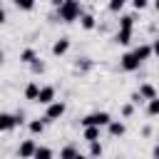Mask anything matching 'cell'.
<instances>
[{"label":"cell","instance_id":"obj_32","mask_svg":"<svg viewBox=\"0 0 159 159\" xmlns=\"http://www.w3.org/2000/svg\"><path fill=\"white\" fill-rule=\"evenodd\" d=\"M152 159H159V142L152 147Z\"/></svg>","mask_w":159,"mask_h":159},{"label":"cell","instance_id":"obj_2","mask_svg":"<svg viewBox=\"0 0 159 159\" xmlns=\"http://www.w3.org/2000/svg\"><path fill=\"white\" fill-rule=\"evenodd\" d=\"M112 122V114L104 112V109H97V112H89L80 119L82 127H99V129H107V124Z\"/></svg>","mask_w":159,"mask_h":159},{"label":"cell","instance_id":"obj_37","mask_svg":"<svg viewBox=\"0 0 159 159\" xmlns=\"http://www.w3.org/2000/svg\"><path fill=\"white\" fill-rule=\"evenodd\" d=\"M60 2H62V0H52V5H55V7H57V5H60Z\"/></svg>","mask_w":159,"mask_h":159},{"label":"cell","instance_id":"obj_3","mask_svg":"<svg viewBox=\"0 0 159 159\" xmlns=\"http://www.w3.org/2000/svg\"><path fill=\"white\" fill-rule=\"evenodd\" d=\"M20 124H25V112L22 109L15 112V114L12 112H0V134H7Z\"/></svg>","mask_w":159,"mask_h":159},{"label":"cell","instance_id":"obj_4","mask_svg":"<svg viewBox=\"0 0 159 159\" xmlns=\"http://www.w3.org/2000/svg\"><path fill=\"white\" fill-rule=\"evenodd\" d=\"M65 112H67V104H65L62 99H55L52 104H47V107H45L42 119H45V124H50V122H60V119L65 117Z\"/></svg>","mask_w":159,"mask_h":159},{"label":"cell","instance_id":"obj_29","mask_svg":"<svg viewBox=\"0 0 159 159\" xmlns=\"http://www.w3.org/2000/svg\"><path fill=\"white\" fill-rule=\"evenodd\" d=\"M149 45H152V52H154V55L159 57V32L154 35V42H149Z\"/></svg>","mask_w":159,"mask_h":159},{"label":"cell","instance_id":"obj_26","mask_svg":"<svg viewBox=\"0 0 159 159\" xmlns=\"http://www.w3.org/2000/svg\"><path fill=\"white\" fill-rule=\"evenodd\" d=\"M127 2H129V0H109V2H107V10H109V12H119Z\"/></svg>","mask_w":159,"mask_h":159},{"label":"cell","instance_id":"obj_28","mask_svg":"<svg viewBox=\"0 0 159 159\" xmlns=\"http://www.w3.org/2000/svg\"><path fill=\"white\" fill-rule=\"evenodd\" d=\"M129 2H132V7H134L137 12H142V10H147V7L152 5L149 0H129Z\"/></svg>","mask_w":159,"mask_h":159},{"label":"cell","instance_id":"obj_11","mask_svg":"<svg viewBox=\"0 0 159 159\" xmlns=\"http://www.w3.org/2000/svg\"><path fill=\"white\" fill-rule=\"evenodd\" d=\"M107 132H109V137L119 139V137H124V134H127V124H124L122 119H112V122L107 124Z\"/></svg>","mask_w":159,"mask_h":159},{"label":"cell","instance_id":"obj_27","mask_svg":"<svg viewBox=\"0 0 159 159\" xmlns=\"http://www.w3.org/2000/svg\"><path fill=\"white\" fill-rule=\"evenodd\" d=\"M30 72H32V75H42V72H45V62H42L40 57H37V60H35V62L30 65Z\"/></svg>","mask_w":159,"mask_h":159},{"label":"cell","instance_id":"obj_19","mask_svg":"<svg viewBox=\"0 0 159 159\" xmlns=\"http://www.w3.org/2000/svg\"><path fill=\"white\" fill-rule=\"evenodd\" d=\"M75 67H77L80 72H89V70L94 67V60H92V57H77V60H75Z\"/></svg>","mask_w":159,"mask_h":159},{"label":"cell","instance_id":"obj_35","mask_svg":"<svg viewBox=\"0 0 159 159\" xmlns=\"http://www.w3.org/2000/svg\"><path fill=\"white\" fill-rule=\"evenodd\" d=\"M152 5H154V10L159 12V0H152Z\"/></svg>","mask_w":159,"mask_h":159},{"label":"cell","instance_id":"obj_5","mask_svg":"<svg viewBox=\"0 0 159 159\" xmlns=\"http://www.w3.org/2000/svg\"><path fill=\"white\" fill-rule=\"evenodd\" d=\"M55 99H57V89H55V84H42L40 92H37V104L47 107V104H52Z\"/></svg>","mask_w":159,"mask_h":159},{"label":"cell","instance_id":"obj_33","mask_svg":"<svg viewBox=\"0 0 159 159\" xmlns=\"http://www.w3.org/2000/svg\"><path fill=\"white\" fill-rule=\"evenodd\" d=\"M5 20H7V12H5V7H2V5H0V25H2V22H5Z\"/></svg>","mask_w":159,"mask_h":159},{"label":"cell","instance_id":"obj_14","mask_svg":"<svg viewBox=\"0 0 159 159\" xmlns=\"http://www.w3.org/2000/svg\"><path fill=\"white\" fill-rule=\"evenodd\" d=\"M132 37H134V30H122V27H119V30L114 32V42H117V45H129Z\"/></svg>","mask_w":159,"mask_h":159},{"label":"cell","instance_id":"obj_10","mask_svg":"<svg viewBox=\"0 0 159 159\" xmlns=\"http://www.w3.org/2000/svg\"><path fill=\"white\" fill-rule=\"evenodd\" d=\"M137 92H139V97L144 99V104H147L149 99H154V97H159V92H157V87H154L152 82H142Z\"/></svg>","mask_w":159,"mask_h":159},{"label":"cell","instance_id":"obj_22","mask_svg":"<svg viewBox=\"0 0 159 159\" xmlns=\"http://www.w3.org/2000/svg\"><path fill=\"white\" fill-rule=\"evenodd\" d=\"M32 159H55V152H52L50 147H45V144H42V147L37 144V152H35Z\"/></svg>","mask_w":159,"mask_h":159},{"label":"cell","instance_id":"obj_15","mask_svg":"<svg viewBox=\"0 0 159 159\" xmlns=\"http://www.w3.org/2000/svg\"><path fill=\"white\" fill-rule=\"evenodd\" d=\"M37 92H40V84L37 82H27L25 89H22V97L30 99V102H37Z\"/></svg>","mask_w":159,"mask_h":159},{"label":"cell","instance_id":"obj_1","mask_svg":"<svg viewBox=\"0 0 159 159\" xmlns=\"http://www.w3.org/2000/svg\"><path fill=\"white\" fill-rule=\"evenodd\" d=\"M82 12H84L82 0H62V2L57 5V17H60V22H75V20H80Z\"/></svg>","mask_w":159,"mask_h":159},{"label":"cell","instance_id":"obj_23","mask_svg":"<svg viewBox=\"0 0 159 159\" xmlns=\"http://www.w3.org/2000/svg\"><path fill=\"white\" fill-rule=\"evenodd\" d=\"M147 117H159V97L147 102Z\"/></svg>","mask_w":159,"mask_h":159},{"label":"cell","instance_id":"obj_24","mask_svg":"<svg viewBox=\"0 0 159 159\" xmlns=\"http://www.w3.org/2000/svg\"><path fill=\"white\" fill-rule=\"evenodd\" d=\"M134 112H137V107H134L132 102H124V104L119 107V114H122L124 119H129V117H134Z\"/></svg>","mask_w":159,"mask_h":159},{"label":"cell","instance_id":"obj_7","mask_svg":"<svg viewBox=\"0 0 159 159\" xmlns=\"http://www.w3.org/2000/svg\"><path fill=\"white\" fill-rule=\"evenodd\" d=\"M37 152V142L35 139H22L17 144V159H32Z\"/></svg>","mask_w":159,"mask_h":159},{"label":"cell","instance_id":"obj_34","mask_svg":"<svg viewBox=\"0 0 159 159\" xmlns=\"http://www.w3.org/2000/svg\"><path fill=\"white\" fill-rule=\"evenodd\" d=\"M2 62H5V52L0 50V67H2Z\"/></svg>","mask_w":159,"mask_h":159},{"label":"cell","instance_id":"obj_18","mask_svg":"<svg viewBox=\"0 0 159 159\" xmlns=\"http://www.w3.org/2000/svg\"><path fill=\"white\" fill-rule=\"evenodd\" d=\"M77 154H80V149H77V144H72V142L60 149V159H75Z\"/></svg>","mask_w":159,"mask_h":159},{"label":"cell","instance_id":"obj_38","mask_svg":"<svg viewBox=\"0 0 159 159\" xmlns=\"http://www.w3.org/2000/svg\"><path fill=\"white\" fill-rule=\"evenodd\" d=\"M157 142H159V132H157Z\"/></svg>","mask_w":159,"mask_h":159},{"label":"cell","instance_id":"obj_16","mask_svg":"<svg viewBox=\"0 0 159 159\" xmlns=\"http://www.w3.org/2000/svg\"><path fill=\"white\" fill-rule=\"evenodd\" d=\"M45 127H47V124H45V119H40V117H37V119H30V122H27V129H30V134H32V137L42 134V132H45Z\"/></svg>","mask_w":159,"mask_h":159},{"label":"cell","instance_id":"obj_25","mask_svg":"<svg viewBox=\"0 0 159 159\" xmlns=\"http://www.w3.org/2000/svg\"><path fill=\"white\" fill-rule=\"evenodd\" d=\"M12 2H15V7L22 10V12H30V10L35 7V0H12Z\"/></svg>","mask_w":159,"mask_h":159},{"label":"cell","instance_id":"obj_20","mask_svg":"<svg viewBox=\"0 0 159 159\" xmlns=\"http://www.w3.org/2000/svg\"><path fill=\"white\" fill-rule=\"evenodd\" d=\"M134 20H137L134 12H129V15H119V27H122V30H134Z\"/></svg>","mask_w":159,"mask_h":159},{"label":"cell","instance_id":"obj_31","mask_svg":"<svg viewBox=\"0 0 159 159\" xmlns=\"http://www.w3.org/2000/svg\"><path fill=\"white\" fill-rule=\"evenodd\" d=\"M142 137H152V127H149V124L142 127Z\"/></svg>","mask_w":159,"mask_h":159},{"label":"cell","instance_id":"obj_6","mask_svg":"<svg viewBox=\"0 0 159 159\" xmlns=\"http://www.w3.org/2000/svg\"><path fill=\"white\" fill-rule=\"evenodd\" d=\"M142 67V62L134 57V52H124L122 57H119V70L122 72H137Z\"/></svg>","mask_w":159,"mask_h":159},{"label":"cell","instance_id":"obj_9","mask_svg":"<svg viewBox=\"0 0 159 159\" xmlns=\"http://www.w3.org/2000/svg\"><path fill=\"white\" fill-rule=\"evenodd\" d=\"M132 52H134V57H137V60H139L142 65H144V62H147V60H149V57L154 55V52H152V45H149V42H139V45H137V47H134Z\"/></svg>","mask_w":159,"mask_h":159},{"label":"cell","instance_id":"obj_39","mask_svg":"<svg viewBox=\"0 0 159 159\" xmlns=\"http://www.w3.org/2000/svg\"><path fill=\"white\" fill-rule=\"evenodd\" d=\"M114 159H124V157H114Z\"/></svg>","mask_w":159,"mask_h":159},{"label":"cell","instance_id":"obj_17","mask_svg":"<svg viewBox=\"0 0 159 159\" xmlns=\"http://www.w3.org/2000/svg\"><path fill=\"white\" fill-rule=\"evenodd\" d=\"M35 60H37L35 47H25V50H20V62H22V65H32Z\"/></svg>","mask_w":159,"mask_h":159},{"label":"cell","instance_id":"obj_8","mask_svg":"<svg viewBox=\"0 0 159 159\" xmlns=\"http://www.w3.org/2000/svg\"><path fill=\"white\" fill-rule=\"evenodd\" d=\"M70 47H72V42H70V37H57V40L52 42V47H50V52H52L55 57H65V55L70 52Z\"/></svg>","mask_w":159,"mask_h":159},{"label":"cell","instance_id":"obj_12","mask_svg":"<svg viewBox=\"0 0 159 159\" xmlns=\"http://www.w3.org/2000/svg\"><path fill=\"white\" fill-rule=\"evenodd\" d=\"M99 137H102V129H99V127H82V139H84L87 144L99 142Z\"/></svg>","mask_w":159,"mask_h":159},{"label":"cell","instance_id":"obj_21","mask_svg":"<svg viewBox=\"0 0 159 159\" xmlns=\"http://www.w3.org/2000/svg\"><path fill=\"white\" fill-rule=\"evenodd\" d=\"M102 154H104V147H102V142H92V144H89V152H87V157H89V159H102Z\"/></svg>","mask_w":159,"mask_h":159},{"label":"cell","instance_id":"obj_13","mask_svg":"<svg viewBox=\"0 0 159 159\" xmlns=\"http://www.w3.org/2000/svg\"><path fill=\"white\" fill-rule=\"evenodd\" d=\"M80 27L87 30V32L94 30V27H97V17H94L92 12H82V15H80Z\"/></svg>","mask_w":159,"mask_h":159},{"label":"cell","instance_id":"obj_30","mask_svg":"<svg viewBox=\"0 0 159 159\" xmlns=\"http://www.w3.org/2000/svg\"><path fill=\"white\" fill-rule=\"evenodd\" d=\"M129 102H132V104H134V107H137V104H142V102H144V99H142V97H139V92H132V97H129Z\"/></svg>","mask_w":159,"mask_h":159},{"label":"cell","instance_id":"obj_36","mask_svg":"<svg viewBox=\"0 0 159 159\" xmlns=\"http://www.w3.org/2000/svg\"><path fill=\"white\" fill-rule=\"evenodd\" d=\"M75 159H89V157H87V154H77Z\"/></svg>","mask_w":159,"mask_h":159}]
</instances>
